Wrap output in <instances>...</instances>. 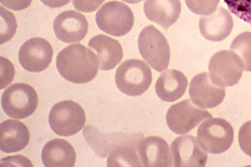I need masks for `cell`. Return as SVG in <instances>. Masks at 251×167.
Returning a JSON list of instances; mask_svg holds the SVG:
<instances>
[{
  "label": "cell",
  "mask_w": 251,
  "mask_h": 167,
  "mask_svg": "<svg viewBox=\"0 0 251 167\" xmlns=\"http://www.w3.org/2000/svg\"><path fill=\"white\" fill-rule=\"evenodd\" d=\"M56 65L64 78L78 84L93 80L99 67L96 54L80 43L70 45L61 50L57 56Z\"/></svg>",
  "instance_id": "1"
},
{
  "label": "cell",
  "mask_w": 251,
  "mask_h": 167,
  "mask_svg": "<svg viewBox=\"0 0 251 167\" xmlns=\"http://www.w3.org/2000/svg\"><path fill=\"white\" fill-rule=\"evenodd\" d=\"M115 80L123 93L135 96L143 94L152 82L150 67L143 61L131 59L122 62L117 68Z\"/></svg>",
  "instance_id": "2"
},
{
  "label": "cell",
  "mask_w": 251,
  "mask_h": 167,
  "mask_svg": "<svg viewBox=\"0 0 251 167\" xmlns=\"http://www.w3.org/2000/svg\"><path fill=\"white\" fill-rule=\"evenodd\" d=\"M138 47L142 58L158 72L168 67L170 49L164 35L154 26L145 27L139 34Z\"/></svg>",
  "instance_id": "3"
},
{
  "label": "cell",
  "mask_w": 251,
  "mask_h": 167,
  "mask_svg": "<svg viewBox=\"0 0 251 167\" xmlns=\"http://www.w3.org/2000/svg\"><path fill=\"white\" fill-rule=\"evenodd\" d=\"M134 21L131 9L125 3L113 0L104 3L97 12L96 22L99 28L115 37L126 35Z\"/></svg>",
  "instance_id": "4"
},
{
  "label": "cell",
  "mask_w": 251,
  "mask_h": 167,
  "mask_svg": "<svg viewBox=\"0 0 251 167\" xmlns=\"http://www.w3.org/2000/svg\"><path fill=\"white\" fill-rule=\"evenodd\" d=\"M198 142L205 151L212 154H220L228 150L234 139L231 125L221 118H210L198 127Z\"/></svg>",
  "instance_id": "5"
},
{
  "label": "cell",
  "mask_w": 251,
  "mask_h": 167,
  "mask_svg": "<svg viewBox=\"0 0 251 167\" xmlns=\"http://www.w3.org/2000/svg\"><path fill=\"white\" fill-rule=\"evenodd\" d=\"M38 97L31 86L17 83L12 84L2 93L1 104L9 117L23 119L32 115L37 108Z\"/></svg>",
  "instance_id": "6"
},
{
  "label": "cell",
  "mask_w": 251,
  "mask_h": 167,
  "mask_svg": "<svg viewBox=\"0 0 251 167\" xmlns=\"http://www.w3.org/2000/svg\"><path fill=\"white\" fill-rule=\"evenodd\" d=\"M86 120L82 108L72 100H64L51 109L49 122L51 129L61 136H72L83 127Z\"/></svg>",
  "instance_id": "7"
},
{
  "label": "cell",
  "mask_w": 251,
  "mask_h": 167,
  "mask_svg": "<svg viewBox=\"0 0 251 167\" xmlns=\"http://www.w3.org/2000/svg\"><path fill=\"white\" fill-rule=\"evenodd\" d=\"M193 103L187 99L169 108L166 119L172 132L179 135L188 133L202 120L212 118L209 112Z\"/></svg>",
  "instance_id": "8"
},
{
  "label": "cell",
  "mask_w": 251,
  "mask_h": 167,
  "mask_svg": "<svg viewBox=\"0 0 251 167\" xmlns=\"http://www.w3.org/2000/svg\"><path fill=\"white\" fill-rule=\"evenodd\" d=\"M244 69L240 57L234 52L226 50L215 53L208 65L209 75L212 81L224 87L237 83Z\"/></svg>",
  "instance_id": "9"
},
{
  "label": "cell",
  "mask_w": 251,
  "mask_h": 167,
  "mask_svg": "<svg viewBox=\"0 0 251 167\" xmlns=\"http://www.w3.org/2000/svg\"><path fill=\"white\" fill-rule=\"evenodd\" d=\"M53 49L50 44L40 37L32 38L25 42L19 52V60L26 71L37 72L46 70L51 62Z\"/></svg>",
  "instance_id": "10"
},
{
  "label": "cell",
  "mask_w": 251,
  "mask_h": 167,
  "mask_svg": "<svg viewBox=\"0 0 251 167\" xmlns=\"http://www.w3.org/2000/svg\"><path fill=\"white\" fill-rule=\"evenodd\" d=\"M189 94L194 103L202 108H212L219 105L226 95L225 87L214 83L207 72L195 75L191 80Z\"/></svg>",
  "instance_id": "11"
},
{
  "label": "cell",
  "mask_w": 251,
  "mask_h": 167,
  "mask_svg": "<svg viewBox=\"0 0 251 167\" xmlns=\"http://www.w3.org/2000/svg\"><path fill=\"white\" fill-rule=\"evenodd\" d=\"M175 167H203L207 155L192 135L177 137L171 145Z\"/></svg>",
  "instance_id": "12"
},
{
  "label": "cell",
  "mask_w": 251,
  "mask_h": 167,
  "mask_svg": "<svg viewBox=\"0 0 251 167\" xmlns=\"http://www.w3.org/2000/svg\"><path fill=\"white\" fill-rule=\"evenodd\" d=\"M56 37L66 43L79 42L86 35L88 23L85 17L75 10H67L60 13L53 23Z\"/></svg>",
  "instance_id": "13"
},
{
  "label": "cell",
  "mask_w": 251,
  "mask_h": 167,
  "mask_svg": "<svg viewBox=\"0 0 251 167\" xmlns=\"http://www.w3.org/2000/svg\"><path fill=\"white\" fill-rule=\"evenodd\" d=\"M138 154L146 167H170L173 165L171 150L167 142L157 136H149L140 142Z\"/></svg>",
  "instance_id": "14"
},
{
  "label": "cell",
  "mask_w": 251,
  "mask_h": 167,
  "mask_svg": "<svg viewBox=\"0 0 251 167\" xmlns=\"http://www.w3.org/2000/svg\"><path fill=\"white\" fill-rule=\"evenodd\" d=\"M83 133L89 146L98 156L102 158L120 146L131 143L134 139L133 134H103L89 125L84 128Z\"/></svg>",
  "instance_id": "15"
},
{
  "label": "cell",
  "mask_w": 251,
  "mask_h": 167,
  "mask_svg": "<svg viewBox=\"0 0 251 167\" xmlns=\"http://www.w3.org/2000/svg\"><path fill=\"white\" fill-rule=\"evenodd\" d=\"M199 26L204 38L210 41L218 42L223 40L230 34L233 22L227 10L220 7L212 14L201 17Z\"/></svg>",
  "instance_id": "16"
},
{
  "label": "cell",
  "mask_w": 251,
  "mask_h": 167,
  "mask_svg": "<svg viewBox=\"0 0 251 167\" xmlns=\"http://www.w3.org/2000/svg\"><path fill=\"white\" fill-rule=\"evenodd\" d=\"M180 0H146L144 13L147 18L167 30L179 17Z\"/></svg>",
  "instance_id": "17"
},
{
  "label": "cell",
  "mask_w": 251,
  "mask_h": 167,
  "mask_svg": "<svg viewBox=\"0 0 251 167\" xmlns=\"http://www.w3.org/2000/svg\"><path fill=\"white\" fill-rule=\"evenodd\" d=\"M29 131L20 121L8 119L0 124V148L5 153L19 151L28 143Z\"/></svg>",
  "instance_id": "18"
},
{
  "label": "cell",
  "mask_w": 251,
  "mask_h": 167,
  "mask_svg": "<svg viewBox=\"0 0 251 167\" xmlns=\"http://www.w3.org/2000/svg\"><path fill=\"white\" fill-rule=\"evenodd\" d=\"M88 46L97 53L99 68L103 71L114 69L122 60L123 50L116 40L103 34L92 37Z\"/></svg>",
  "instance_id": "19"
},
{
  "label": "cell",
  "mask_w": 251,
  "mask_h": 167,
  "mask_svg": "<svg viewBox=\"0 0 251 167\" xmlns=\"http://www.w3.org/2000/svg\"><path fill=\"white\" fill-rule=\"evenodd\" d=\"M41 157L46 167H72L75 164L76 154L68 142L62 139H55L45 144Z\"/></svg>",
  "instance_id": "20"
},
{
  "label": "cell",
  "mask_w": 251,
  "mask_h": 167,
  "mask_svg": "<svg viewBox=\"0 0 251 167\" xmlns=\"http://www.w3.org/2000/svg\"><path fill=\"white\" fill-rule=\"evenodd\" d=\"M188 82L180 71L170 70L163 72L156 81L155 92L162 100L174 102L185 93Z\"/></svg>",
  "instance_id": "21"
},
{
  "label": "cell",
  "mask_w": 251,
  "mask_h": 167,
  "mask_svg": "<svg viewBox=\"0 0 251 167\" xmlns=\"http://www.w3.org/2000/svg\"><path fill=\"white\" fill-rule=\"evenodd\" d=\"M137 146L124 145L113 150L107 160V167H142Z\"/></svg>",
  "instance_id": "22"
},
{
  "label": "cell",
  "mask_w": 251,
  "mask_h": 167,
  "mask_svg": "<svg viewBox=\"0 0 251 167\" xmlns=\"http://www.w3.org/2000/svg\"><path fill=\"white\" fill-rule=\"evenodd\" d=\"M230 50L240 57L244 69L251 72V32H243L235 37L230 45Z\"/></svg>",
  "instance_id": "23"
},
{
  "label": "cell",
  "mask_w": 251,
  "mask_h": 167,
  "mask_svg": "<svg viewBox=\"0 0 251 167\" xmlns=\"http://www.w3.org/2000/svg\"><path fill=\"white\" fill-rule=\"evenodd\" d=\"M0 44L9 41L15 35L17 27L14 14L0 6Z\"/></svg>",
  "instance_id": "24"
},
{
  "label": "cell",
  "mask_w": 251,
  "mask_h": 167,
  "mask_svg": "<svg viewBox=\"0 0 251 167\" xmlns=\"http://www.w3.org/2000/svg\"><path fill=\"white\" fill-rule=\"evenodd\" d=\"M229 11L251 25V0H224Z\"/></svg>",
  "instance_id": "25"
},
{
  "label": "cell",
  "mask_w": 251,
  "mask_h": 167,
  "mask_svg": "<svg viewBox=\"0 0 251 167\" xmlns=\"http://www.w3.org/2000/svg\"><path fill=\"white\" fill-rule=\"evenodd\" d=\"M188 8L194 13L209 15L214 12L220 0H185Z\"/></svg>",
  "instance_id": "26"
},
{
  "label": "cell",
  "mask_w": 251,
  "mask_h": 167,
  "mask_svg": "<svg viewBox=\"0 0 251 167\" xmlns=\"http://www.w3.org/2000/svg\"><path fill=\"white\" fill-rule=\"evenodd\" d=\"M238 141L242 150L251 157V120L244 123L239 131Z\"/></svg>",
  "instance_id": "27"
},
{
  "label": "cell",
  "mask_w": 251,
  "mask_h": 167,
  "mask_svg": "<svg viewBox=\"0 0 251 167\" xmlns=\"http://www.w3.org/2000/svg\"><path fill=\"white\" fill-rule=\"evenodd\" d=\"M1 77L0 89L9 85L14 77L15 72L13 64L6 58L0 57Z\"/></svg>",
  "instance_id": "28"
},
{
  "label": "cell",
  "mask_w": 251,
  "mask_h": 167,
  "mask_svg": "<svg viewBox=\"0 0 251 167\" xmlns=\"http://www.w3.org/2000/svg\"><path fill=\"white\" fill-rule=\"evenodd\" d=\"M105 0H72L74 7L77 10L89 13L96 11Z\"/></svg>",
  "instance_id": "29"
},
{
  "label": "cell",
  "mask_w": 251,
  "mask_h": 167,
  "mask_svg": "<svg viewBox=\"0 0 251 167\" xmlns=\"http://www.w3.org/2000/svg\"><path fill=\"white\" fill-rule=\"evenodd\" d=\"M32 0H0L4 7L14 11H21L27 8Z\"/></svg>",
  "instance_id": "30"
},
{
  "label": "cell",
  "mask_w": 251,
  "mask_h": 167,
  "mask_svg": "<svg viewBox=\"0 0 251 167\" xmlns=\"http://www.w3.org/2000/svg\"><path fill=\"white\" fill-rule=\"evenodd\" d=\"M45 5L50 8H58L68 4L70 0H40Z\"/></svg>",
  "instance_id": "31"
},
{
  "label": "cell",
  "mask_w": 251,
  "mask_h": 167,
  "mask_svg": "<svg viewBox=\"0 0 251 167\" xmlns=\"http://www.w3.org/2000/svg\"><path fill=\"white\" fill-rule=\"evenodd\" d=\"M129 4H135L141 2L143 0H121Z\"/></svg>",
  "instance_id": "32"
}]
</instances>
